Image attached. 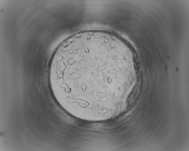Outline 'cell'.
Here are the masks:
<instances>
[{"label": "cell", "instance_id": "1", "mask_svg": "<svg viewBox=\"0 0 189 151\" xmlns=\"http://www.w3.org/2000/svg\"><path fill=\"white\" fill-rule=\"evenodd\" d=\"M49 71L53 95L71 112L97 111L109 105L118 94L113 71L118 68L107 56L91 50L72 51L54 56Z\"/></svg>", "mask_w": 189, "mask_h": 151}]
</instances>
